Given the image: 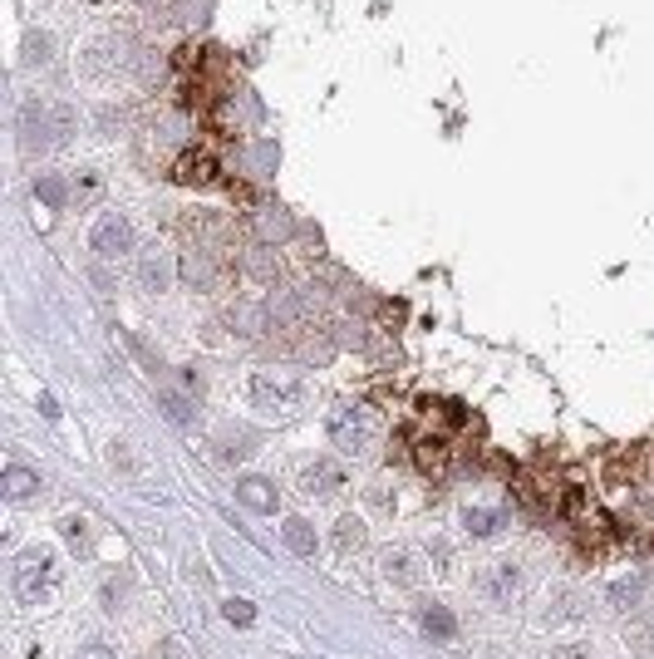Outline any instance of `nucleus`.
<instances>
[{"mask_svg":"<svg viewBox=\"0 0 654 659\" xmlns=\"http://www.w3.org/2000/svg\"><path fill=\"white\" fill-rule=\"evenodd\" d=\"M69 128H74V119H69V109L64 104H55V99H30L25 109H20V148L25 153H45V148H60L64 138H69Z\"/></svg>","mask_w":654,"mask_h":659,"instance_id":"obj_1","label":"nucleus"},{"mask_svg":"<svg viewBox=\"0 0 654 659\" xmlns=\"http://www.w3.org/2000/svg\"><path fill=\"white\" fill-rule=\"evenodd\" d=\"M325 433H330V443H335L340 453H364V448H369V438H374L369 409H359V404H340V409H330Z\"/></svg>","mask_w":654,"mask_h":659,"instance_id":"obj_5","label":"nucleus"},{"mask_svg":"<svg viewBox=\"0 0 654 659\" xmlns=\"http://www.w3.org/2000/svg\"><path fill=\"white\" fill-rule=\"evenodd\" d=\"M35 492H40V478L30 468H5V497L10 502H30Z\"/></svg>","mask_w":654,"mask_h":659,"instance_id":"obj_15","label":"nucleus"},{"mask_svg":"<svg viewBox=\"0 0 654 659\" xmlns=\"http://www.w3.org/2000/svg\"><path fill=\"white\" fill-rule=\"evenodd\" d=\"M482 596L492 600V605H512V600L522 596V566H512V561H497V566H487L482 571Z\"/></svg>","mask_w":654,"mask_h":659,"instance_id":"obj_8","label":"nucleus"},{"mask_svg":"<svg viewBox=\"0 0 654 659\" xmlns=\"http://www.w3.org/2000/svg\"><path fill=\"white\" fill-rule=\"evenodd\" d=\"M227 271H232V266H227L222 251H197V246H192L187 261H182V276H187L197 291H222V286H227Z\"/></svg>","mask_w":654,"mask_h":659,"instance_id":"obj_7","label":"nucleus"},{"mask_svg":"<svg viewBox=\"0 0 654 659\" xmlns=\"http://www.w3.org/2000/svg\"><path fill=\"white\" fill-rule=\"evenodd\" d=\"M227 620H232V625H251V620H256L251 600H227Z\"/></svg>","mask_w":654,"mask_h":659,"instance_id":"obj_22","label":"nucleus"},{"mask_svg":"<svg viewBox=\"0 0 654 659\" xmlns=\"http://www.w3.org/2000/svg\"><path fill=\"white\" fill-rule=\"evenodd\" d=\"M300 487H305L310 497H335V492L345 487V468L330 463V458H315V463L300 473Z\"/></svg>","mask_w":654,"mask_h":659,"instance_id":"obj_10","label":"nucleus"},{"mask_svg":"<svg viewBox=\"0 0 654 659\" xmlns=\"http://www.w3.org/2000/svg\"><path fill=\"white\" fill-rule=\"evenodd\" d=\"M359 546H364V527H359L355 517H345L335 527V551H359Z\"/></svg>","mask_w":654,"mask_h":659,"instance_id":"obj_20","label":"nucleus"},{"mask_svg":"<svg viewBox=\"0 0 654 659\" xmlns=\"http://www.w3.org/2000/svg\"><path fill=\"white\" fill-rule=\"evenodd\" d=\"M173 276H178V266H173L168 251H148V256L138 261V286L153 291V296H163V291L173 286Z\"/></svg>","mask_w":654,"mask_h":659,"instance_id":"obj_11","label":"nucleus"},{"mask_svg":"<svg viewBox=\"0 0 654 659\" xmlns=\"http://www.w3.org/2000/svg\"><path fill=\"white\" fill-rule=\"evenodd\" d=\"M89 251H94L99 261H123V256L133 251V222H128L123 212H104V217L94 222V232H89Z\"/></svg>","mask_w":654,"mask_h":659,"instance_id":"obj_6","label":"nucleus"},{"mask_svg":"<svg viewBox=\"0 0 654 659\" xmlns=\"http://www.w3.org/2000/svg\"><path fill=\"white\" fill-rule=\"evenodd\" d=\"M163 409H168V419L173 423H187V404H182L178 394H163Z\"/></svg>","mask_w":654,"mask_h":659,"instance_id":"obj_23","label":"nucleus"},{"mask_svg":"<svg viewBox=\"0 0 654 659\" xmlns=\"http://www.w3.org/2000/svg\"><path fill=\"white\" fill-rule=\"evenodd\" d=\"M384 576L394 581V586H418V566L409 551H389L384 556Z\"/></svg>","mask_w":654,"mask_h":659,"instance_id":"obj_16","label":"nucleus"},{"mask_svg":"<svg viewBox=\"0 0 654 659\" xmlns=\"http://www.w3.org/2000/svg\"><path fill=\"white\" fill-rule=\"evenodd\" d=\"M556 659H586V655H581V650H561Z\"/></svg>","mask_w":654,"mask_h":659,"instance_id":"obj_26","label":"nucleus"},{"mask_svg":"<svg viewBox=\"0 0 654 659\" xmlns=\"http://www.w3.org/2000/svg\"><path fill=\"white\" fill-rule=\"evenodd\" d=\"M237 497L251 507V512H276V487H271L266 478H241Z\"/></svg>","mask_w":654,"mask_h":659,"instance_id":"obj_14","label":"nucleus"},{"mask_svg":"<svg viewBox=\"0 0 654 659\" xmlns=\"http://www.w3.org/2000/svg\"><path fill=\"white\" fill-rule=\"evenodd\" d=\"M286 546H291L296 556H310V551H315V532H310V522L291 517V522H286Z\"/></svg>","mask_w":654,"mask_h":659,"instance_id":"obj_18","label":"nucleus"},{"mask_svg":"<svg viewBox=\"0 0 654 659\" xmlns=\"http://www.w3.org/2000/svg\"><path fill=\"white\" fill-rule=\"evenodd\" d=\"M55 576H60V561H55V551H45V546H30V551L15 561V596L25 600V605H40V600L55 591Z\"/></svg>","mask_w":654,"mask_h":659,"instance_id":"obj_3","label":"nucleus"},{"mask_svg":"<svg viewBox=\"0 0 654 659\" xmlns=\"http://www.w3.org/2000/svg\"><path fill=\"white\" fill-rule=\"evenodd\" d=\"M168 178L178 187H217L222 182V163L212 153V143H187L178 148V158L168 163Z\"/></svg>","mask_w":654,"mask_h":659,"instance_id":"obj_4","label":"nucleus"},{"mask_svg":"<svg viewBox=\"0 0 654 659\" xmlns=\"http://www.w3.org/2000/svg\"><path fill=\"white\" fill-rule=\"evenodd\" d=\"M414 463H418V473L443 478V473H448V463H453L448 438H443V433H423V438H414Z\"/></svg>","mask_w":654,"mask_h":659,"instance_id":"obj_9","label":"nucleus"},{"mask_svg":"<svg viewBox=\"0 0 654 659\" xmlns=\"http://www.w3.org/2000/svg\"><path fill=\"white\" fill-rule=\"evenodd\" d=\"M251 404L261 409V414H271V419H296L300 404H305V384H300L296 374H281V369H261V374H251Z\"/></svg>","mask_w":654,"mask_h":659,"instance_id":"obj_2","label":"nucleus"},{"mask_svg":"<svg viewBox=\"0 0 654 659\" xmlns=\"http://www.w3.org/2000/svg\"><path fill=\"white\" fill-rule=\"evenodd\" d=\"M64 537L74 541V546H84V522H79V517H69V522H64Z\"/></svg>","mask_w":654,"mask_h":659,"instance_id":"obj_25","label":"nucleus"},{"mask_svg":"<svg viewBox=\"0 0 654 659\" xmlns=\"http://www.w3.org/2000/svg\"><path fill=\"white\" fill-rule=\"evenodd\" d=\"M35 192H40V197H45L50 207H64V197H69L60 178H40V182H35Z\"/></svg>","mask_w":654,"mask_h":659,"instance_id":"obj_21","label":"nucleus"},{"mask_svg":"<svg viewBox=\"0 0 654 659\" xmlns=\"http://www.w3.org/2000/svg\"><path fill=\"white\" fill-rule=\"evenodd\" d=\"M246 271L256 276V281H276V271H281V261H276V251H256V256H246Z\"/></svg>","mask_w":654,"mask_h":659,"instance_id":"obj_19","label":"nucleus"},{"mask_svg":"<svg viewBox=\"0 0 654 659\" xmlns=\"http://www.w3.org/2000/svg\"><path fill=\"white\" fill-rule=\"evenodd\" d=\"M74 659H119V655H114L109 645H84V650H79Z\"/></svg>","mask_w":654,"mask_h":659,"instance_id":"obj_24","label":"nucleus"},{"mask_svg":"<svg viewBox=\"0 0 654 659\" xmlns=\"http://www.w3.org/2000/svg\"><path fill=\"white\" fill-rule=\"evenodd\" d=\"M463 527H468V537L492 541V537H502L507 512H502V507H468V512H463Z\"/></svg>","mask_w":654,"mask_h":659,"instance_id":"obj_12","label":"nucleus"},{"mask_svg":"<svg viewBox=\"0 0 654 659\" xmlns=\"http://www.w3.org/2000/svg\"><path fill=\"white\" fill-rule=\"evenodd\" d=\"M251 232L261 241H276L291 232V222H286V212L281 207H251Z\"/></svg>","mask_w":654,"mask_h":659,"instance_id":"obj_13","label":"nucleus"},{"mask_svg":"<svg viewBox=\"0 0 654 659\" xmlns=\"http://www.w3.org/2000/svg\"><path fill=\"white\" fill-rule=\"evenodd\" d=\"M418 625H423L428 635H438V640H453V635H458V625H453V615H448L443 605H423V610H418Z\"/></svg>","mask_w":654,"mask_h":659,"instance_id":"obj_17","label":"nucleus"}]
</instances>
